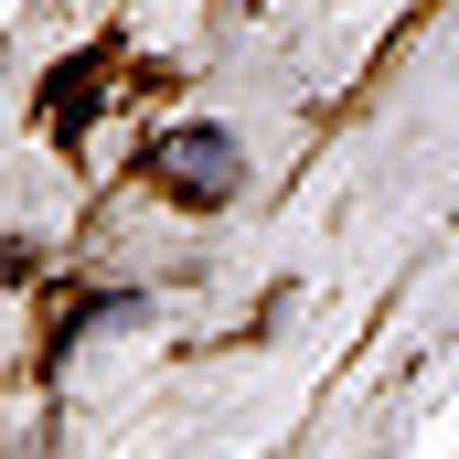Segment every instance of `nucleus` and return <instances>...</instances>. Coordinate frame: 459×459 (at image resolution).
<instances>
[{
  "instance_id": "f257e3e1",
  "label": "nucleus",
  "mask_w": 459,
  "mask_h": 459,
  "mask_svg": "<svg viewBox=\"0 0 459 459\" xmlns=\"http://www.w3.org/2000/svg\"><path fill=\"white\" fill-rule=\"evenodd\" d=\"M150 171H160V193L171 204H235V182H246V150H235V128H214V117H182L160 150H150Z\"/></svg>"
}]
</instances>
